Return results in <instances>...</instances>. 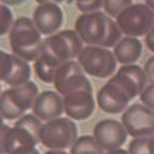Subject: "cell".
I'll return each instance as SVG.
<instances>
[{
  "label": "cell",
  "instance_id": "cell-31",
  "mask_svg": "<svg viewBox=\"0 0 154 154\" xmlns=\"http://www.w3.org/2000/svg\"><path fill=\"white\" fill-rule=\"evenodd\" d=\"M105 154H130V153H128V151H126L124 149H117V150H113V151L107 152Z\"/></svg>",
  "mask_w": 154,
  "mask_h": 154
},
{
  "label": "cell",
  "instance_id": "cell-27",
  "mask_svg": "<svg viewBox=\"0 0 154 154\" xmlns=\"http://www.w3.org/2000/svg\"><path fill=\"white\" fill-rule=\"evenodd\" d=\"M143 105L154 111V84H150L139 95Z\"/></svg>",
  "mask_w": 154,
  "mask_h": 154
},
{
  "label": "cell",
  "instance_id": "cell-32",
  "mask_svg": "<svg viewBox=\"0 0 154 154\" xmlns=\"http://www.w3.org/2000/svg\"><path fill=\"white\" fill-rule=\"evenodd\" d=\"M149 147H150V152L151 154H154V135L149 137Z\"/></svg>",
  "mask_w": 154,
  "mask_h": 154
},
{
  "label": "cell",
  "instance_id": "cell-36",
  "mask_svg": "<svg viewBox=\"0 0 154 154\" xmlns=\"http://www.w3.org/2000/svg\"><path fill=\"white\" fill-rule=\"evenodd\" d=\"M91 154H94V153H91Z\"/></svg>",
  "mask_w": 154,
  "mask_h": 154
},
{
  "label": "cell",
  "instance_id": "cell-22",
  "mask_svg": "<svg viewBox=\"0 0 154 154\" xmlns=\"http://www.w3.org/2000/svg\"><path fill=\"white\" fill-rule=\"evenodd\" d=\"M14 126L25 128L35 138L36 141L40 142V133H41V128L43 126V124H42L41 120L35 115H33V113L24 115L22 118H19L15 122Z\"/></svg>",
  "mask_w": 154,
  "mask_h": 154
},
{
  "label": "cell",
  "instance_id": "cell-11",
  "mask_svg": "<svg viewBox=\"0 0 154 154\" xmlns=\"http://www.w3.org/2000/svg\"><path fill=\"white\" fill-rule=\"evenodd\" d=\"M131 100L130 94L124 88L111 78L99 90L96 95L100 108L104 112L111 115H117L122 111L124 112L128 109Z\"/></svg>",
  "mask_w": 154,
  "mask_h": 154
},
{
  "label": "cell",
  "instance_id": "cell-13",
  "mask_svg": "<svg viewBox=\"0 0 154 154\" xmlns=\"http://www.w3.org/2000/svg\"><path fill=\"white\" fill-rule=\"evenodd\" d=\"M33 23L44 35L57 33L63 24V12L55 1H38L33 12Z\"/></svg>",
  "mask_w": 154,
  "mask_h": 154
},
{
  "label": "cell",
  "instance_id": "cell-9",
  "mask_svg": "<svg viewBox=\"0 0 154 154\" xmlns=\"http://www.w3.org/2000/svg\"><path fill=\"white\" fill-rule=\"evenodd\" d=\"M54 86L58 93L62 96L77 90H93L91 82L86 76L80 64L74 60L63 63L56 75Z\"/></svg>",
  "mask_w": 154,
  "mask_h": 154
},
{
  "label": "cell",
  "instance_id": "cell-35",
  "mask_svg": "<svg viewBox=\"0 0 154 154\" xmlns=\"http://www.w3.org/2000/svg\"><path fill=\"white\" fill-rule=\"evenodd\" d=\"M30 154H40V152H38V150L35 149V150H34L33 152H31V153H30Z\"/></svg>",
  "mask_w": 154,
  "mask_h": 154
},
{
  "label": "cell",
  "instance_id": "cell-12",
  "mask_svg": "<svg viewBox=\"0 0 154 154\" xmlns=\"http://www.w3.org/2000/svg\"><path fill=\"white\" fill-rule=\"evenodd\" d=\"M93 136L104 149V151H113L121 149L128 138V132L122 122L112 119H105L95 124L93 128Z\"/></svg>",
  "mask_w": 154,
  "mask_h": 154
},
{
  "label": "cell",
  "instance_id": "cell-23",
  "mask_svg": "<svg viewBox=\"0 0 154 154\" xmlns=\"http://www.w3.org/2000/svg\"><path fill=\"white\" fill-rule=\"evenodd\" d=\"M131 0H106L104 1V11L109 17H117L124 11L126 8L132 5Z\"/></svg>",
  "mask_w": 154,
  "mask_h": 154
},
{
  "label": "cell",
  "instance_id": "cell-8",
  "mask_svg": "<svg viewBox=\"0 0 154 154\" xmlns=\"http://www.w3.org/2000/svg\"><path fill=\"white\" fill-rule=\"evenodd\" d=\"M107 15L103 12L82 14L75 20L74 30L82 43L88 46H100L107 28Z\"/></svg>",
  "mask_w": 154,
  "mask_h": 154
},
{
  "label": "cell",
  "instance_id": "cell-25",
  "mask_svg": "<svg viewBox=\"0 0 154 154\" xmlns=\"http://www.w3.org/2000/svg\"><path fill=\"white\" fill-rule=\"evenodd\" d=\"M130 154H151L149 147V137L134 138L128 146Z\"/></svg>",
  "mask_w": 154,
  "mask_h": 154
},
{
  "label": "cell",
  "instance_id": "cell-10",
  "mask_svg": "<svg viewBox=\"0 0 154 154\" xmlns=\"http://www.w3.org/2000/svg\"><path fill=\"white\" fill-rule=\"evenodd\" d=\"M38 142L25 128H10L3 123L0 137L1 154H30Z\"/></svg>",
  "mask_w": 154,
  "mask_h": 154
},
{
  "label": "cell",
  "instance_id": "cell-5",
  "mask_svg": "<svg viewBox=\"0 0 154 154\" xmlns=\"http://www.w3.org/2000/svg\"><path fill=\"white\" fill-rule=\"evenodd\" d=\"M86 74L97 78H107L115 73L117 60L112 51L101 46H86L77 58Z\"/></svg>",
  "mask_w": 154,
  "mask_h": 154
},
{
  "label": "cell",
  "instance_id": "cell-21",
  "mask_svg": "<svg viewBox=\"0 0 154 154\" xmlns=\"http://www.w3.org/2000/svg\"><path fill=\"white\" fill-rule=\"evenodd\" d=\"M123 32L121 31V29L119 28L118 24L115 19H112L111 17H107V28H106V33L104 36L103 42L101 43V47L104 48H115L117 46V44L122 40Z\"/></svg>",
  "mask_w": 154,
  "mask_h": 154
},
{
  "label": "cell",
  "instance_id": "cell-16",
  "mask_svg": "<svg viewBox=\"0 0 154 154\" xmlns=\"http://www.w3.org/2000/svg\"><path fill=\"white\" fill-rule=\"evenodd\" d=\"M111 79L123 87L132 100L142 93L148 82L143 69L137 64L122 65Z\"/></svg>",
  "mask_w": 154,
  "mask_h": 154
},
{
  "label": "cell",
  "instance_id": "cell-1",
  "mask_svg": "<svg viewBox=\"0 0 154 154\" xmlns=\"http://www.w3.org/2000/svg\"><path fill=\"white\" fill-rule=\"evenodd\" d=\"M9 38L13 54L27 62L35 61L44 48L41 32L29 17L19 16L15 20Z\"/></svg>",
  "mask_w": 154,
  "mask_h": 154
},
{
  "label": "cell",
  "instance_id": "cell-20",
  "mask_svg": "<svg viewBox=\"0 0 154 154\" xmlns=\"http://www.w3.org/2000/svg\"><path fill=\"white\" fill-rule=\"evenodd\" d=\"M105 154L104 149L96 141L94 136L84 135L78 137L73 147L71 148L70 154Z\"/></svg>",
  "mask_w": 154,
  "mask_h": 154
},
{
  "label": "cell",
  "instance_id": "cell-17",
  "mask_svg": "<svg viewBox=\"0 0 154 154\" xmlns=\"http://www.w3.org/2000/svg\"><path fill=\"white\" fill-rule=\"evenodd\" d=\"M32 111L40 120L46 122L60 118V116L64 112L63 96L51 90L41 92L34 103Z\"/></svg>",
  "mask_w": 154,
  "mask_h": 154
},
{
  "label": "cell",
  "instance_id": "cell-7",
  "mask_svg": "<svg viewBox=\"0 0 154 154\" xmlns=\"http://www.w3.org/2000/svg\"><path fill=\"white\" fill-rule=\"evenodd\" d=\"M44 47L62 62L73 61L78 58L82 47V41L75 30H62L44 40Z\"/></svg>",
  "mask_w": 154,
  "mask_h": 154
},
{
  "label": "cell",
  "instance_id": "cell-19",
  "mask_svg": "<svg viewBox=\"0 0 154 154\" xmlns=\"http://www.w3.org/2000/svg\"><path fill=\"white\" fill-rule=\"evenodd\" d=\"M142 54V44L137 38H124L113 48L116 60L123 65L134 64Z\"/></svg>",
  "mask_w": 154,
  "mask_h": 154
},
{
  "label": "cell",
  "instance_id": "cell-29",
  "mask_svg": "<svg viewBox=\"0 0 154 154\" xmlns=\"http://www.w3.org/2000/svg\"><path fill=\"white\" fill-rule=\"evenodd\" d=\"M144 41H146L147 47L154 54V26H153V28L149 31V33L146 35Z\"/></svg>",
  "mask_w": 154,
  "mask_h": 154
},
{
  "label": "cell",
  "instance_id": "cell-2",
  "mask_svg": "<svg viewBox=\"0 0 154 154\" xmlns=\"http://www.w3.org/2000/svg\"><path fill=\"white\" fill-rule=\"evenodd\" d=\"M38 88L33 82L10 87L1 94V116L7 120H18L25 111L33 108L38 96Z\"/></svg>",
  "mask_w": 154,
  "mask_h": 154
},
{
  "label": "cell",
  "instance_id": "cell-34",
  "mask_svg": "<svg viewBox=\"0 0 154 154\" xmlns=\"http://www.w3.org/2000/svg\"><path fill=\"white\" fill-rule=\"evenodd\" d=\"M146 3H147V5L151 8L152 11L154 12V0H151V1H146Z\"/></svg>",
  "mask_w": 154,
  "mask_h": 154
},
{
  "label": "cell",
  "instance_id": "cell-3",
  "mask_svg": "<svg viewBox=\"0 0 154 154\" xmlns=\"http://www.w3.org/2000/svg\"><path fill=\"white\" fill-rule=\"evenodd\" d=\"M78 139V130L70 118H57L44 123L40 133V142L51 150L72 148Z\"/></svg>",
  "mask_w": 154,
  "mask_h": 154
},
{
  "label": "cell",
  "instance_id": "cell-14",
  "mask_svg": "<svg viewBox=\"0 0 154 154\" xmlns=\"http://www.w3.org/2000/svg\"><path fill=\"white\" fill-rule=\"evenodd\" d=\"M0 78L11 87H16L30 82L31 69L27 61L14 54L1 51L0 59Z\"/></svg>",
  "mask_w": 154,
  "mask_h": 154
},
{
  "label": "cell",
  "instance_id": "cell-28",
  "mask_svg": "<svg viewBox=\"0 0 154 154\" xmlns=\"http://www.w3.org/2000/svg\"><path fill=\"white\" fill-rule=\"evenodd\" d=\"M143 71L146 73L148 82H150L151 84H154V56L150 57L146 63H144Z\"/></svg>",
  "mask_w": 154,
  "mask_h": 154
},
{
  "label": "cell",
  "instance_id": "cell-24",
  "mask_svg": "<svg viewBox=\"0 0 154 154\" xmlns=\"http://www.w3.org/2000/svg\"><path fill=\"white\" fill-rule=\"evenodd\" d=\"M14 23L12 10L10 9V7L1 3L0 5V34L5 35L7 33H10Z\"/></svg>",
  "mask_w": 154,
  "mask_h": 154
},
{
  "label": "cell",
  "instance_id": "cell-6",
  "mask_svg": "<svg viewBox=\"0 0 154 154\" xmlns=\"http://www.w3.org/2000/svg\"><path fill=\"white\" fill-rule=\"evenodd\" d=\"M121 122L128 135L134 138L154 135V111L143 104H133L123 112Z\"/></svg>",
  "mask_w": 154,
  "mask_h": 154
},
{
  "label": "cell",
  "instance_id": "cell-15",
  "mask_svg": "<svg viewBox=\"0 0 154 154\" xmlns=\"http://www.w3.org/2000/svg\"><path fill=\"white\" fill-rule=\"evenodd\" d=\"M63 102L64 112L72 120H86L91 117L95 108L93 90H77L63 96Z\"/></svg>",
  "mask_w": 154,
  "mask_h": 154
},
{
  "label": "cell",
  "instance_id": "cell-4",
  "mask_svg": "<svg viewBox=\"0 0 154 154\" xmlns=\"http://www.w3.org/2000/svg\"><path fill=\"white\" fill-rule=\"evenodd\" d=\"M116 22L126 36H146L154 26V12L147 3H133L116 18Z\"/></svg>",
  "mask_w": 154,
  "mask_h": 154
},
{
  "label": "cell",
  "instance_id": "cell-30",
  "mask_svg": "<svg viewBox=\"0 0 154 154\" xmlns=\"http://www.w3.org/2000/svg\"><path fill=\"white\" fill-rule=\"evenodd\" d=\"M23 2H24V1H7V0H1V3H2V5H8V7H10V5H20V3H23Z\"/></svg>",
  "mask_w": 154,
  "mask_h": 154
},
{
  "label": "cell",
  "instance_id": "cell-26",
  "mask_svg": "<svg viewBox=\"0 0 154 154\" xmlns=\"http://www.w3.org/2000/svg\"><path fill=\"white\" fill-rule=\"evenodd\" d=\"M76 7L79 11H82L84 14H89V13L100 12V10L104 7V1H77Z\"/></svg>",
  "mask_w": 154,
  "mask_h": 154
},
{
  "label": "cell",
  "instance_id": "cell-18",
  "mask_svg": "<svg viewBox=\"0 0 154 154\" xmlns=\"http://www.w3.org/2000/svg\"><path fill=\"white\" fill-rule=\"evenodd\" d=\"M63 63L64 62L59 60L47 48L44 47L41 55L34 61V72L41 82L45 84H54L56 75Z\"/></svg>",
  "mask_w": 154,
  "mask_h": 154
},
{
  "label": "cell",
  "instance_id": "cell-33",
  "mask_svg": "<svg viewBox=\"0 0 154 154\" xmlns=\"http://www.w3.org/2000/svg\"><path fill=\"white\" fill-rule=\"evenodd\" d=\"M44 154H69L65 151H60V150H49V151L45 152Z\"/></svg>",
  "mask_w": 154,
  "mask_h": 154
}]
</instances>
